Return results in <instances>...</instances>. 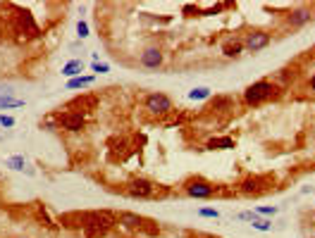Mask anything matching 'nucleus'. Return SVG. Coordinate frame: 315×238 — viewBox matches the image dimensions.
<instances>
[{
    "mask_svg": "<svg viewBox=\"0 0 315 238\" xmlns=\"http://www.w3.org/2000/svg\"><path fill=\"white\" fill-rule=\"evenodd\" d=\"M82 226H84V233L89 238H101L117 226V214L108 210H96V212H86L82 214Z\"/></svg>",
    "mask_w": 315,
    "mask_h": 238,
    "instance_id": "1",
    "label": "nucleus"
},
{
    "mask_svg": "<svg viewBox=\"0 0 315 238\" xmlns=\"http://www.w3.org/2000/svg\"><path fill=\"white\" fill-rule=\"evenodd\" d=\"M277 86H274L272 81H255L251 83L246 91H244V102H246L248 107H255V105H263V102L272 100V98H277Z\"/></svg>",
    "mask_w": 315,
    "mask_h": 238,
    "instance_id": "2",
    "label": "nucleus"
},
{
    "mask_svg": "<svg viewBox=\"0 0 315 238\" xmlns=\"http://www.w3.org/2000/svg\"><path fill=\"white\" fill-rule=\"evenodd\" d=\"M144 107L151 112V115H170L172 112V98L167 93H148L144 98Z\"/></svg>",
    "mask_w": 315,
    "mask_h": 238,
    "instance_id": "3",
    "label": "nucleus"
},
{
    "mask_svg": "<svg viewBox=\"0 0 315 238\" xmlns=\"http://www.w3.org/2000/svg\"><path fill=\"white\" fill-rule=\"evenodd\" d=\"M55 119H57V126L65 129V131H69V134H79V131H84V126H86V115L74 112V110L60 112Z\"/></svg>",
    "mask_w": 315,
    "mask_h": 238,
    "instance_id": "4",
    "label": "nucleus"
},
{
    "mask_svg": "<svg viewBox=\"0 0 315 238\" xmlns=\"http://www.w3.org/2000/svg\"><path fill=\"white\" fill-rule=\"evenodd\" d=\"M155 190H158V186H153L146 179H131L129 184H127V193L131 198H153Z\"/></svg>",
    "mask_w": 315,
    "mask_h": 238,
    "instance_id": "5",
    "label": "nucleus"
},
{
    "mask_svg": "<svg viewBox=\"0 0 315 238\" xmlns=\"http://www.w3.org/2000/svg\"><path fill=\"white\" fill-rule=\"evenodd\" d=\"M270 41H272V36L265 34V31H251V34L244 38V48L251 50V53H261V50H265V48L270 46Z\"/></svg>",
    "mask_w": 315,
    "mask_h": 238,
    "instance_id": "6",
    "label": "nucleus"
},
{
    "mask_svg": "<svg viewBox=\"0 0 315 238\" xmlns=\"http://www.w3.org/2000/svg\"><path fill=\"white\" fill-rule=\"evenodd\" d=\"M184 190H186V196H191V198H212L215 186L203 181V179H191V181L184 186Z\"/></svg>",
    "mask_w": 315,
    "mask_h": 238,
    "instance_id": "7",
    "label": "nucleus"
},
{
    "mask_svg": "<svg viewBox=\"0 0 315 238\" xmlns=\"http://www.w3.org/2000/svg\"><path fill=\"white\" fill-rule=\"evenodd\" d=\"M139 64L144 69H158L163 64V53H160V48H146L141 57H139Z\"/></svg>",
    "mask_w": 315,
    "mask_h": 238,
    "instance_id": "8",
    "label": "nucleus"
},
{
    "mask_svg": "<svg viewBox=\"0 0 315 238\" xmlns=\"http://www.w3.org/2000/svg\"><path fill=\"white\" fill-rule=\"evenodd\" d=\"M117 224H122L124 229H131V231H139V229H146V222L144 217H139L134 212H120L117 214Z\"/></svg>",
    "mask_w": 315,
    "mask_h": 238,
    "instance_id": "9",
    "label": "nucleus"
},
{
    "mask_svg": "<svg viewBox=\"0 0 315 238\" xmlns=\"http://www.w3.org/2000/svg\"><path fill=\"white\" fill-rule=\"evenodd\" d=\"M310 10H306V7H299V10H294V12L287 14V24L289 27H303V24H308L310 21Z\"/></svg>",
    "mask_w": 315,
    "mask_h": 238,
    "instance_id": "10",
    "label": "nucleus"
},
{
    "mask_svg": "<svg viewBox=\"0 0 315 238\" xmlns=\"http://www.w3.org/2000/svg\"><path fill=\"white\" fill-rule=\"evenodd\" d=\"M244 50H246V48H244V41H239V38H232V41H227L225 46H222V55H225V57H239Z\"/></svg>",
    "mask_w": 315,
    "mask_h": 238,
    "instance_id": "11",
    "label": "nucleus"
},
{
    "mask_svg": "<svg viewBox=\"0 0 315 238\" xmlns=\"http://www.w3.org/2000/svg\"><path fill=\"white\" fill-rule=\"evenodd\" d=\"M208 150H232L234 148V138L229 136H215L206 143Z\"/></svg>",
    "mask_w": 315,
    "mask_h": 238,
    "instance_id": "12",
    "label": "nucleus"
},
{
    "mask_svg": "<svg viewBox=\"0 0 315 238\" xmlns=\"http://www.w3.org/2000/svg\"><path fill=\"white\" fill-rule=\"evenodd\" d=\"M265 184V179H261V177H251V179H246L244 184H241V193L244 196H253V193H261V186Z\"/></svg>",
    "mask_w": 315,
    "mask_h": 238,
    "instance_id": "13",
    "label": "nucleus"
},
{
    "mask_svg": "<svg viewBox=\"0 0 315 238\" xmlns=\"http://www.w3.org/2000/svg\"><path fill=\"white\" fill-rule=\"evenodd\" d=\"M84 72V62L82 60H69L65 67H62V76H67V79H76V76H82Z\"/></svg>",
    "mask_w": 315,
    "mask_h": 238,
    "instance_id": "14",
    "label": "nucleus"
},
{
    "mask_svg": "<svg viewBox=\"0 0 315 238\" xmlns=\"http://www.w3.org/2000/svg\"><path fill=\"white\" fill-rule=\"evenodd\" d=\"M96 81V76H91V74H86V76H76V79H69L67 81V91H76V89H86V86H91V83Z\"/></svg>",
    "mask_w": 315,
    "mask_h": 238,
    "instance_id": "15",
    "label": "nucleus"
},
{
    "mask_svg": "<svg viewBox=\"0 0 315 238\" xmlns=\"http://www.w3.org/2000/svg\"><path fill=\"white\" fill-rule=\"evenodd\" d=\"M5 167H10V169L14 171H24V167H27V157L24 155H12L5 160Z\"/></svg>",
    "mask_w": 315,
    "mask_h": 238,
    "instance_id": "16",
    "label": "nucleus"
},
{
    "mask_svg": "<svg viewBox=\"0 0 315 238\" xmlns=\"http://www.w3.org/2000/svg\"><path fill=\"white\" fill-rule=\"evenodd\" d=\"M12 107H24V100L12 98V95H0V110H12Z\"/></svg>",
    "mask_w": 315,
    "mask_h": 238,
    "instance_id": "17",
    "label": "nucleus"
},
{
    "mask_svg": "<svg viewBox=\"0 0 315 238\" xmlns=\"http://www.w3.org/2000/svg\"><path fill=\"white\" fill-rule=\"evenodd\" d=\"M212 95V91L208 86H196V89L189 91V100H208Z\"/></svg>",
    "mask_w": 315,
    "mask_h": 238,
    "instance_id": "18",
    "label": "nucleus"
},
{
    "mask_svg": "<svg viewBox=\"0 0 315 238\" xmlns=\"http://www.w3.org/2000/svg\"><path fill=\"white\" fill-rule=\"evenodd\" d=\"M255 214H258V217H263V219H265V217H274V214H277V212H280V210H277V207H274V205H261V207H255Z\"/></svg>",
    "mask_w": 315,
    "mask_h": 238,
    "instance_id": "19",
    "label": "nucleus"
},
{
    "mask_svg": "<svg viewBox=\"0 0 315 238\" xmlns=\"http://www.w3.org/2000/svg\"><path fill=\"white\" fill-rule=\"evenodd\" d=\"M255 229V231H263V233H267V231H272V222H270V219H263V217H258L253 222V224H251Z\"/></svg>",
    "mask_w": 315,
    "mask_h": 238,
    "instance_id": "20",
    "label": "nucleus"
},
{
    "mask_svg": "<svg viewBox=\"0 0 315 238\" xmlns=\"http://www.w3.org/2000/svg\"><path fill=\"white\" fill-rule=\"evenodd\" d=\"M199 217L218 219V217H220V212H218V210H212V207H201V210H199Z\"/></svg>",
    "mask_w": 315,
    "mask_h": 238,
    "instance_id": "21",
    "label": "nucleus"
},
{
    "mask_svg": "<svg viewBox=\"0 0 315 238\" xmlns=\"http://www.w3.org/2000/svg\"><path fill=\"white\" fill-rule=\"evenodd\" d=\"M76 34H79V38H82V41L86 38V36H89V24H86L84 19L76 21Z\"/></svg>",
    "mask_w": 315,
    "mask_h": 238,
    "instance_id": "22",
    "label": "nucleus"
},
{
    "mask_svg": "<svg viewBox=\"0 0 315 238\" xmlns=\"http://www.w3.org/2000/svg\"><path fill=\"white\" fill-rule=\"evenodd\" d=\"M91 69H93L96 74H108L110 64H108V62H93V64H91Z\"/></svg>",
    "mask_w": 315,
    "mask_h": 238,
    "instance_id": "23",
    "label": "nucleus"
},
{
    "mask_svg": "<svg viewBox=\"0 0 315 238\" xmlns=\"http://www.w3.org/2000/svg\"><path fill=\"white\" fill-rule=\"evenodd\" d=\"M237 219H241V222H248V224H253L255 219H258V214H255V212H239V214H237Z\"/></svg>",
    "mask_w": 315,
    "mask_h": 238,
    "instance_id": "24",
    "label": "nucleus"
},
{
    "mask_svg": "<svg viewBox=\"0 0 315 238\" xmlns=\"http://www.w3.org/2000/svg\"><path fill=\"white\" fill-rule=\"evenodd\" d=\"M14 117H10V115H0V126H3V129H12L14 126Z\"/></svg>",
    "mask_w": 315,
    "mask_h": 238,
    "instance_id": "25",
    "label": "nucleus"
},
{
    "mask_svg": "<svg viewBox=\"0 0 315 238\" xmlns=\"http://www.w3.org/2000/svg\"><path fill=\"white\" fill-rule=\"evenodd\" d=\"M308 89H310V91H313V93H315V74L310 76V81H308Z\"/></svg>",
    "mask_w": 315,
    "mask_h": 238,
    "instance_id": "26",
    "label": "nucleus"
}]
</instances>
